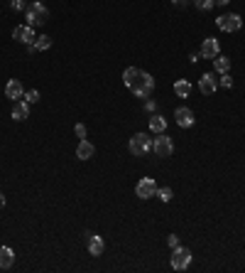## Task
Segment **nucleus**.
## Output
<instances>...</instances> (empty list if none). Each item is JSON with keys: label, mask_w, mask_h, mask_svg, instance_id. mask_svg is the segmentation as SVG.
<instances>
[{"label": "nucleus", "mask_w": 245, "mask_h": 273, "mask_svg": "<svg viewBox=\"0 0 245 273\" xmlns=\"http://www.w3.org/2000/svg\"><path fill=\"white\" fill-rule=\"evenodd\" d=\"M122 81H125V86L137 96V99H147L152 91H155V79H152V74L150 71H142V69L137 67H127L122 71Z\"/></svg>", "instance_id": "nucleus-1"}, {"label": "nucleus", "mask_w": 245, "mask_h": 273, "mask_svg": "<svg viewBox=\"0 0 245 273\" xmlns=\"http://www.w3.org/2000/svg\"><path fill=\"white\" fill-rule=\"evenodd\" d=\"M27 25L30 27H40V25H44L47 20H49V10L44 7V2H40V0H35L32 5H27Z\"/></svg>", "instance_id": "nucleus-2"}, {"label": "nucleus", "mask_w": 245, "mask_h": 273, "mask_svg": "<svg viewBox=\"0 0 245 273\" xmlns=\"http://www.w3.org/2000/svg\"><path fill=\"white\" fill-rule=\"evenodd\" d=\"M152 150V140L145 136V133H135V136L130 138V153L135 155V158H142V155H147Z\"/></svg>", "instance_id": "nucleus-3"}, {"label": "nucleus", "mask_w": 245, "mask_h": 273, "mask_svg": "<svg viewBox=\"0 0 245 273\" xmlns=\"http://www.w3.org/2000/svg\"><path fill=\"white\" fill-rule=\"evenodd\" d=\"M189 264H191V249L174 246V251H172V269L174 271H186Z\"/></svg>", "instance_id": "nucleus-4"}, {"label": "nucleus", "mask_w": 245, "mask_h": 273, "mask_svg": "<svg viewBox=\"0 0 245 273\" xmlns=\"http://www.w3.org/2000/svg\"><path fill=\"white\" fill-rule=\"evenodd\" d=\"M152 150H155L160 158H169V155L174 153V143H172V138H169V136L157 133V138L152 140Z\"/></svg>", "instance_id": "nucleus-5"}, {"label": "nucleus", "mask_w": 245, "mask_h": 273, "mask_svg": "<svg viewBox=\"0 0 245 273\" xmlns=\"http://www.w3.org/2000/svg\"><path fill=\"white\" fill-rule=\"evenodd\" d=\"M216 25H218L223 32H238V30L243 27V20H241V15L228 12V15H221V17L216 20Z\"/></svg>", "instance_id": "nucleus-6"}, {"label": "nucleus", "mask_w": 245, "mask_h": 273, "mask_svg": "<svg viewBox=\"0 0 245 273\" xmlns=\"http://www.w3.org/2000/svg\"><path fill=\"white\" fill-rule=\"evenodd\" d=\"M135 195H137L140 200L155 197V195H157V182H155L152 177H142V180L137 182V187H135Z\"/></svg>", "instance_id": "nucleus-7"}, {"label": "nucleus", "mask_w": 245, "mask_h": 273, "mask_svg": "<svg viewBox=\"0 0 245 273\" xmlns=\"http://www.w3.org/2000/svg\"><path fill=\"white\" fill-rule=\"evenodd\" d=\"M216 89H218L216 71H206V74L199 79V91H201L204 96H211V94H216Z\"/></svg>", "instance_id": "nucleus-8"}, {"label": "nucleus", "mask_w": 245, "mask_h": 273, "mask_svg": "<svg viewBox=\"0 0 245 273\" xmlns=\"http://www.w3.org/2000/svg\"><path fill=\"white\" fill-rule=\"evenodd\" d=\"M12 40H17V42H22V45H35V30L30 27V25H17L15 30H12Z\"/></svg>", "instance_id": "nucleus-9"}, {"label": "nucleus", "mask_w": 245, "mask_h": 273, "mask_svg": "<svg viewBox=\"0 0 245 273\" xmlns=\"http://www.w3.org/2000/svg\"><path fill=\"white\" fill-rule=\"evenodd\" d=\"M218 55H221L218 40H216V37H206L204 45H201V57H204V59H216Z\"/></svg>", "instance_id": "nucleus-10"}, {"label": "nucleus", "mask_w": 245, "mask_h": 273, "mask_svg": "<svg viewBox=\"0 0 245 273\" xmlns=\"http://www.w3.org/2000/svg\"><path fill=\"white\" fill-rule=\"evenodd\" d=\"M174 121H177V126H179V128H191L196 118H194V111H191V109L179 106V109L174 111Z\"/></svg>", "instance_id": "nucleus-11"}, {"label": "nucleus", "mask_w": 245, "mask_h": 273, "mask_svg": "<svg viewBox=\"0 0 245 273\" xmlns=\"http://www.w3.org/2000/svg\"><path fill=\"white\" fill-rule=\"evenodd\" d=\"M86 244H88V254H91V256H101L103 249H106L103 236H98V234H93V231H86Z\"/></svg>", "instance_id": "nucleus-12"}, {"label": "nucleus", "mask_w": 245, "mask_h": 273, "mask_svg": "<svg viewBox=\"0 0 245 273\" xmlns=\"http://www.w3.org/2000/svg\"><path fill=\"white\" fill-rule=\"evenodd\" d=\"M5 96L12 99V101H20V99L25 96V89H22L20 79H10V81L5 84Z\"/></svg>", "instance_id": "nucleus-13"}, {"label": "nucleus", "mask_w": 245, "mask_h": 273, "mask_svg": "<svg viewBox=\"0 0 245 273\" xmlns=\"http://www.w3.org/2000/svg\"><path fill=\"white\" fill-rule=\"evenodd\" d=\"M93 155H96V145L83 138V140L79 143V148H76V158H79V160H91Z\"/></svg>", "instance_id": "nucleus-14"}, {"label": "nucleus", "mask_w": 245, "mask_h": 273, "mask_svg": "<svg viewBox=\"0 0 245 273\" xmlns=\"http://www.w3.org/2000/svg\"><path fill=\"white\" fill-rule=\"evenodd\" d=\"M30 118V104L27 101H15L12 106V121H25Z\"/></svg>", "instance_id": "nucleus-15"}, {"label": "nucleus", "mask_w": 245, "mask_h": 273, "mask_svg": "<svg viewBox=\"0 0 245 273\" xmlns=\"http://www.w3.org/2000/svg\"><path fill=\"white\" fill-rule=\"evenodd\" d=\"M15 264V251L10 246H0V269H10Z\"/></svg>", "instance_id": "nucleus-16"}, {"label": "nucleus", "mask_w": 245, "mask_h": 273, "mask_svg": "<svg viewBox=\"0 0 245 273\" xmlns=\"http://www.w3.org/2000/svg\"><path fill=\"white\" fill-rule=\"evenodd\" d=\"M150 131H152V133H164V131H167V121H164V116L152 113V116H150Z\"/></svg>", "instance_id": "nucleus-17"}, {"label": "nucleus", "mask_w": 245, "mask_h": 273, "mask_svg": "<svg viewBox=\"0 0 245 273\" xmlns=\"http://www.w3.org/2000/svg\"><path fill=\"white\" fill-rule=\"evenodd\" d=\"M213 69H216V74H226V71L231 69V59L223 57V55H218V57L213 59Z\"/></svg>", "instance_id": "nucleus-18"}, {"label": "nucleus", "mask_w": 245, "mask_h": 273, "mask_svg": "<svg viewBox=\"0 0 245 273\" xmlns=\"http://www.w3.org/2000/svg\"><path fill=\"white\" fill-rule=\"evenodd\" d=\"M174 94H177V96H182V99H186V96L191 94V84H189L186 79H179V81H174Z\"/></svg>", "instance_id": "nucleus-19"}, {"label": "nucleus", "mask_w": 245, "mask_h": 273, "mask_svg": "<svg viewBox=\"0 0 245 273\" xmlns=\"http://www.w3.org/2000/svg\"><path fill=\"white\" fill-rule=\"evenodd\" d=\"M49 47H52V37L42 35V37L35 40V50H42V52H44V50H49Z\"/></svg>", "instance_id": "nucleus-20"}, {"label": "nucleus", "mask_w": 245, "mask_h": 273, "mask_svg": "<svg viewBox=\"0 0 245 273\" xmlns=\"http://www.w3.org/2000/svg\"><path fill=\"white\" fill-rule=\"evenodd\" d=\"M157 197L162 202H172V187H157Z\"/></svg>", "instance_id": "nucleus-21"}, {"label": "nucleus", "mask_w": 245, "mask_h": 273, "mask_svg": "<svg viewBox=\"0 0 245 273\" xmlns=\"http://www.w3.org/2000/svg\"><path fill=\"white\" fill-rule=\"evenodd\" d=\"M22 99H25L27 104H37V101H40V91H37V89H30V91H27Z\"/></svg>", "instance_id": "nucleus-22"}, {"label": "nucleus", "mask_w": 245, "mask_h": 273, "mask_svg": "<svg viewBox=\"0 0 245 273\" xmlns=\"http://www.w3.org/2000/svg\"><path fill=\"white\" fill-rule=\"evenodd\" d=\"M218 84H221L223 89H231V86H233V76H231V74L226 71V74H221V79H218Z\"/></svg>", "instance_id": "nucleus-23"}, {"label": "nucleus", "mask_w": 245, "mask_h": 273, "mask_svg": "<svg viewBox=\"0 0 245 273\" xmlns=\"http://www.w3.org/2000/svg\"><path fill=\"white\" fill-rule=\"evenodd\" d=\"M194 5H196L199 10H211V7H213V0H194Z\"/></svg>", "instance_id": "nucleus-24"}, {"label": "nucleus", "mask_w": 245, "mask_h": 273, "mask_svg": "<svg viewBox=\"0 0 245 273\" xmlns=\"http://www.w3.org/2000/svg\"><path fill=\"white\" fill-rule=\"evenodd\" d=\"M10 7H12V10H17V12L27 10V7H25V0H10Z\"/></svg>", "instance_id": "nucleus-25"}, {"label": "nucleus", "mask_w": 245, "mask_h": 273, "mask_svg": "<svg viewBox=\"0 0 245 273\" xmlns=\"http://www.w3.org/2000/svg\"><path fill=\"white\" fill-rule=\"evenodd\" d=\"M74 131H76V136L81 138V140L86 138V126H83V123H76V128H74Z\"/></svg>", "instance_id": "nucleus-26"}, {"label": "nucleus", "mask_w": 245, "mask_h": 273, "mask_svg": "<svg viewBox=\"0 0 245 273\" xmlns=\"http://www.w3.org/2000/svg\"><path fill=\"white\" fill-rule=\"evenodd\" d=\"M167 244H169L172 249H174V246H179V236H177V234H169V236H167Z\"/></svg>", "instance_id": "nucleus-27"}, {"label": "nucleus", "mask_w": 245, "mask_h": 273, "mask_svg": "<svg viewBox=\"0 0 245 273\" xmlns=\"http://www.w3.org/2000/svg\"><path fill=\"white\" fill-rule=\"evenodd\" d=\"M155 106H157L155 101H147V104H145V111H147V113H152V111H155Z\"/></svg>", "instance_id": "nucleus-28"}, {"label": "nucleus", "mask_w": 245, "mask_h": 273, "mask_svg": "<svg viewBox=\"0 0 245 273\" xmlns=\"http://www.w3.org/2000/svg\"><path fill=\"white\" fill-rule=\"evenodd\" d=\"M231 0H213V5H228Z\"/></svg>", "instance_id": "nucleus-29"}, {"label": "nucleus", "mask_w": 245, "mask_h": 273, "mask_svg": "<svg viewBox=\"0 0 245 273\" xmlns=\"http://www.w3.org/2000/svg\"><path fill=\"white\" fill-rule=\"evenodd\" d=\"M186 2H189V0H174V5H179V7H184Z\"/></svg>", "instance_id": "nucleus-30"}, {"label": "nucleus", "mask_w": 245, "mask_h": 273, "mask_svg": "<svg viewBox=\"0 0 245 273\" xmlns=\"http://www.w3.org/2000/svg\"><path fill=\"white\" fill-rule=\"evenodd\" d=\"M0 207H5V197H2V192H0Z\"/></svg>", "instance_id": "nucleus-31"}]
</instances>
